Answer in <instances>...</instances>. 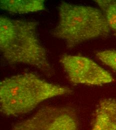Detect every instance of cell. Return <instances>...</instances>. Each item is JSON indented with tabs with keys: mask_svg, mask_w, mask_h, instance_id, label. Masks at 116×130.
<instances>
[{
	"mask_svg": "<svg viewBox=\"0 0 116 130\" xmlns=\"http://www.w3.org/2000/svg\"><path fill=\"white\" fill-rule=\"evenodd\" d=\"M110 32L101 10L63 2L59 7L58 22L52 35L64 41L68 48L73 49L85 42L106 38Z\"/></svg>",
	"mask_w": 116,
	"mask_h": 130,
	"instance_id": "3957f363",
	"label": "cell"
},
{
	"mask_svg": "<svg viewBox=\"0 0 116 130\" xmlns=\"http://www.w3.org/2000/svg\"><path fill=\"white\" fill-rule=\"evenodd\" d=\"M91 130H116V100H102L96 109Z\"/></svg>",
	"mask_w": 116,
	"mask_h": 130,
	"instance_id": "8992f818",
	"label": "cell"
},
{
	"mask_svg": "<svg viewBox=\"0 0 116 130\" xmlns=\"http://www.w3.org/2000/svg\"><path fill=\"white\" fill-rule=\"evenodd\" d=\"M108 25L116 37V0H97Z\"/></svg>",
	"mask_w": 116,
	"mask_h": 130,
	"instance_id": "ba28073f",
	"label": "cell"
},
{
	"mask_svg": "<svg viewBox=\"0 0 116 130\" xmlns=\"http://www.w3.org/2000/svg\"><path fill=\"white\" fill-rule=\"evenodd\" d=\"M96 56L103 64L116 72V50H105L98 52Z\"/></svg>",
	"mask_w": 116,
	"mask_h": 130,
	"instance_id": "9c48e42d",
	"label": "cell"
},
{
	"mask_svg": "<svg viewBox=\"0 0 116 130\" xmlns=\"http://www.w3.org/2000/svg\"><path fill=\"white\" fill-rule=\"evenodd\" d=\"M60 62L69 79L73 83L98 86L114 81L109 72L89 58L64 55Z\"/></svg>",
	"mask_w": 116,
	"mask_h": 130,
	"instance_id": "5b68a950",
	"label": "cell"
},
{
	"mask_svg": "<svg viewBox=\"0 0 116 130\" xmlns=\"http://www.w3.org/2000/svg\"><path fill=\"white\" fill-rule=\"evenodd\" d=\"M75 109L69 106H45L29 118L19 122L11 130H78Z\"/></svg>",
	"mask_w": 116,
	"mask_h": 130,
	"instance_id": "277c9868",
	"label": "cell"
},
{
	"mask_svg": "<svg viewBox=\"0 0 116 130\" xmlns=\"http://www.w3.org/2000/svg\"><path fill=\"white\" fill-rule=\"evenodd\" d=\"M1 9L13 14H28L45 10L43 0H2L0 1Z\"/></svg>",
	"mask_w": 116,
	"mask_h": 130,
	"instance_id": "52a82bcc",
	"label": "cell"
},
{
	"mask_svg": "<svg viewBox=\"0 0 116 130\" xmlns=\"http://www.w3.org/2000/svg\"><path fill=\"white\" fill-rule=\"evenodd\" d=\"M38 22L0 18V50L11 64H23L39 69L47 76L54 71L37 34Z\"/></svg>",
	"mask_w": 116,
	"mask_h": 130,
	"instance_id": "6da1fadb",
	"label": "cell"
},
{
	"mask_svg": "<svg viewBox=\"0 0 116 130\" xmlns=\"http://www.w3.org/2000/svg\"><path fill=\"white\" fill-rule=\"evenodd\" d=\"M72 92L67 87L51 83L32 73L17 75L0 83L1 111L7 116H18L48 99Z\"/></svg>",
	"mask_w": 116,
	"mask_h": 130,
	"instance_id": "7a4b0ae2",
	"label": "cell"
}]
</instances>
